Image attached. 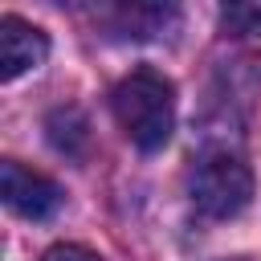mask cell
I'll return each instance as SVG.
<instances>
[{
  "mask_svg": "<svg viewBox=\"0 0 261 261\" xmlns=\"http://www.w3.org/2000/svg\"><path fill=\"white\" fill-rule=\"evenodd\" d=\"M45 57H49V37L37 24H29L20 16L0 20V77L4 82H16L20 73L45 65Z\"/></svg>",
  "mask_w": 261,
  "mask_h": 261,
  "instance_id": "cell-4",
  "label": "cell"
},
{
  "mask_svg": "<svg viewBox=\"0 0 261 261\" xmlns=\"http://www.w3.org/2000/svg\"><path fill=\"white\" fill-rule=\"evenodd\" d=\"M188 196L196 212L212 220H228L249 208L253 200V171L232 151H204L188 171Z\"/></svg>",
  "mask_w": 261,
  "mask_h": 261,
  "instance_id": "cell-2",
  "label": "cell"
},
{
  "mask_svg": "<svg viewBox=\"0 0 261 261\" xmlns=\"http://www.w3.org/2000/svg\"><path fill=\"white\" fill-rule=\"evenodd\" d=\"M41 261H102L98 253H90L86 245H53Z\"/></svg>",
  "mask_w": 261,
  "mask_h": 261,
  "instance_id": "cell-7",
  "label": "cell"
},
{
  "mask_svg": "<svg viewBox=\"0 0 261 261\" xmlns=\"http://www.w3.org/2000/svg\"><path fill=\"white\" fill-rule=\"evenodd\" d=\"M114 29L135 41H151L175 29L179 20V0H110Z\"/></svg>",
  "mask_w": 261,
  "mask_h": 261,
  "instance_id": "cell-5",
  "label": "cell"
},
{
  "mask_svg": "<svg viewBox=\"0 0 261 261\" xmlns=\"http://www.w3.org/2000/svg\"><path fill=\"white\" fill-rule=\"evenodd\" d=\"M114 118L126 130V139L139 151H159L167 147L171 130H175V86L155 73V69H135L126 73L114 94H110Z\"/></svg>",
  "mask_w": 261,
  "mask_h": 261,
  "instance_id": "cell-1",
  "label": "cell"
},
{
  "mask_svg": "<svg viewBox=\"0 0 261 261\" xmlns=\"http://www.w3.org/2000/svg\"><path fill=\"white\" fill-rule=\"evenodd\" d=\"M220 24L241 41L261 37V0H220Z\"/></svg>",
  "mask_w": 261,
  "mask_h": 261,
  "instance_id": "cell-6",
  "label": "cell"
},
{
  "mask_svg": "<svg viewBox=\"0 0 261 261\" xmlns=\"http://www.w3.org/2000/svg\"><path fill=\"white\" fill-rule=\"evenodd\" d=\"M0 184H4V204H8L16 216L45 220V216H53L57 204H61V188H57L49 175H41V171H33V167H24V163H16V159H8V163L0 167Z\"/></svg>",
  "mask_w": 261,
  "mask_h": 261,
  "instance_id": "cell-3",
  "label": "cell"
}]
</instances>
